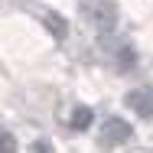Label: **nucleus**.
<instances>
[{"label": "nucleus", "instance_id": "1", "mask_svg": "<svg viewBox=\"0 0 153 153\" xmlns=\"http://www.w3.org/2000/svg\"><path fill=\"white\" fill-rule=\"evenodd\" d=\"M127 104L140 114V117H153V91L150 88H137L127 94Z\"/></svg>", "mask_w": 153, "mask_h": 153}, {"label": "nucleus", "instance_id": "2", "mask_svg": "<svg viewBox=\"0 0 153 153\" xmlns=\"http://www.w3.org/2000/svg\"><path fill=\"white\" fill-rule=\"evenodd\" d=\"M127 137H130V127H127L124 121L111 117V121L104 124V140H108V143H124Z\"/></svg>", "mask_w": 153, "mask_h": 153}, {"label": "nucleus", "instance_id": "4", "mask_svg": "<svg viewBox=\"0 0 153 153\" xmlns=\"http://www.w3.org/2000/svg\"><path fill=\"white\" fill-rule=\"evenodd\" d=\"M88 121H91V114H88V111H78V114H75V127H85Z\"/></svg>", "mask_w": 153, "mask_h": 153}, {"label": "nucleus", "instance_id": "3", "mask_svg": "<svg viewBox=\"0 0 153 153\" xmlns=\"http://www.w3.org/2000/svg\"><path fill=\"white\" fill-rule=\"evenodd\" d=\"M3 153H16V140H13V134H3Z\"/></svg>", "mask_w": 153, "mask_h": 153}]
</instances>
